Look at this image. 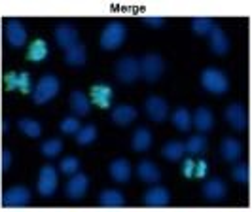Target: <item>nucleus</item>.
I'll return each instance as SVG.
<instances>
[{"label": "nucleus", "mask_w": 252, "mask_h": 212, "mask_svg": "<svg viewBox=\"0 0 252 212\" xmlns=\"http://www.w3.org/2000/svg\"><path fill=\"white\" fill-rule=\"evenodd\" d=\"M59 88H61V84H59L57 76L46 74L44 78H40V82L32 89V100L36 104H46L59 95Z\"/></svg>", "instance_id": "f257e3e1"}, {"label": "nucleus", "mask_w": 252, "mask_h": 212, "mask_svg": "<svg viewBox=\"0 0 252 212\" xmlns=\"http://www.w3.org/2000/svg\"><path fill=\"white\" fill-rule=\"evenodd\" d=\"M201 86L207 91H211L213 95H224L229 89V80H227L226 72L211 66V68H205L201 72Z\"/></svg>", "instance_id": "f03ea898"}, {"label": "nucleus", "mask_w": 252, "mask_h": 212, "mask_svg": "<svg viewBox=\"0 0 252 212\" xmlns=\"http://www.w3.org/2000/svg\"><path fill=\"white\" fill-rule=\"evenodd\" d=\"M140 66V78H144L148 84L158 82L165 72V61L161 55L158 53H148L139 61Z\"/></svg>", "instance_id": "7ed1b4c3"}, {"label": "nucleus", "mask_w": 252, "mask_h": 212, "mask_svg": "<svg viewBox=\"0 0 252 212\" xmlns=\"http://www.w3.org/2000/svg\"><path fill=\"white\" fill-rule=\"evenodd\" d=\"M127 30L126 25L120 21H112L104 27L101 34V48L106 51H116L118 48H122V44L126 42Z\"/></svg>", "instance_id": "20e7f679"}, {"label": "nucleus", "mask_w": 252, "mask_h": 212, "mask_svg": "<svg viewBox=\"0 0 252 212\" xmlns=\"http://www.w3.org/2000/svg\"><path fill=\"white\" fill-rule=\"evenodd\" d=\"M116 76L122 84H135L140 78V66H139V59L127 55V57H122L118 64H116Z\"/></svg>", "instance_id": "39448f33"}, {"label": "nucleus", "mask_w": 252, "mask_h": 212, "mask_svg": "<svg viewBox=\"0 0 252 212\" xmlns=\"http://www.w3.org/2000/svg\"><path fill=\"white\" fill-rule=\"evenodd\" d=\"M55 189H57V171H55V167L46 165V167H42V171L38 175V191L44 197H50L55 193Z\"/></svg>", "instance_id": "423d86ee"}, {"label": "nucleus", "mask_w": 252, "mask_h": 212, "mask_svg": "<svg viewBox=\"0 0 252 212\" xmlns=\"http://www.w3.org/2000/svg\"><path fill=\"white\" fill-rule=\"evenodd\" d=\"M144 110H146V114H148V118H150L152 121L161 123V121H165V118L169 114V104L161 97H150L144 102Z\"/></svg>", "instance_id": "0eeeda50"}, {"label": "nucleus", "mask_w": 252, "mask_h": 212, "mask_svg": "<svg viewBox=\"0 0 252 212\" xmlns=\"http://www.w3.org/2000/svg\"><path fill=\"white\" fill-rule=\"evenodd\" d=\"M31 203V191L27 187H12L4 193V205L6 207H12V209H21Z\"/></svg>", "instance_id": "6e6552de"}, {"label": "nucleus", "mask_w": 252, "mask_h": 212, "mask_svg": "<svg viewBox=\"0 0 252 212\" xmlns=\"http://www.w3.org/2000/svg\"><path fill=\"white\" fill-rule=\"evenodd\" d=\"M89 189V178L82 173H74L72 178L66 184V195L70 199H82L86 195V191Z\"/></svg>", "instance_id": "1a4fd4ad"}, {"label": "nucleus", "mask_w": 252, "mask_h": 212, "mask_svg": "<svg viewBox=\"0 0 252 212\" xmlns=\"http://www.w3.org/2000/svg\"><path fill=\"white\" fill-rule=\"evenodd\" d=\"M169 201H171V195H169V191L161 186L150 187V189L144 193V197H142V203H144L146 207H154V209L169 205Z\"/></svg>", "instance_id": "9d476101"}, {"label": "nucleus", "mask_w": 252, "mask_h": 212, "mask_svg": "<svg viewBox=\"0 0 252 212\" xmlns=\"http://www.w3.org/2000/svg\"><path fill=\"white\" fill-rule=\"evenodd\" d=\"M6 38H8V42L12 44V48H15V50L23 48L27 42L25 27L21 25L19 21H8L6 23Z\"/></svg>", "instance_id": "9b49d317"}, {"label": "nucleus", "mask_w": 252, "mask_h": 212, "mask_svg": "<svg viewBox=\"0 0 252 212\" xmlns=\"http://www.w3.org/2000/svg\"><path fill=\"white\" fill-rule=\"evenodd\" d=\"M137 108L135 106H131V104H120V106H116L112 112V121L116 125H120V127H127V125H131L135 120H137Z\"/></svg>", "instance_id": "f8f14e48"}, {"label": "nucleus", "mask_w": 252, "mask_h": 212, "mask_svg": "<svg viewBox=\"0 0 252 212\" xmlns=\"http://www.w3.org/2000/svg\"><path fill=\"white\" fill-rule=\"evenodd\" d=\"M91 99H93V102H95L97 106H101V108H110L112 99H114L112 88L106 86V84H95V86L91 88Z\"/></svg>", "instance_id": "ddd939ff"}, {"label": "nucleus", "mask_w": 252, "mask_h": 212, "mask_svg": "<svg viewBox=\"0 0 252 212\" xmlns=\"http://www.w3.org/2000/svg\"><path fill=\"white\" fill-rule=\"evenodd\" d=\"M55 40L63 50H68L78 44V30L72 25H59L55 29Z\"/></svg>", "instance_id": "4468645a"}, {"label": "nucleus", "mask_w": 252, "mask_h": 212, "mask_svg": "<svg viewBox=\"0 0 252 212\" xmlns=\"http://www.w3.org/2000/svg\"><path fill=\"white\" fill-rule=\"evenodd\" d=\"M226 120L233 129H245L247 127V112L237 102L229 104L226 108Z\"/></svg>", "instance_id": "2eb2a0df"}, {"label": "nucleus", "mask_w": 252, "mask_h": 212, "mask_svg": "<svg viewBox=\"0 0 252 212\" xmlns=\"http://www.w3.org/2000/svg\"><path fill=\"white\" fill-rule=\"evenodd\" d=\"M191 123L195 125L201 133H207V131H211V129L215 127V116H213V112H211L207 106H201V108H197V110L193 112Z\"/></svg>", "instance_id": "dca6fc26"}, {"label": "nucleus", "mask_w": 252, "mask_h": 212, "mask_svg": "<svg viewBox=\"0 0 252 212\" xmlns=\"http://www.w3.org/2000/svg\"><path fill=\"white\" fill-rule=\"evenodd\" d=\"M203 193H205V197L211 201H220L226 197L227 193V187L224 184V180H220V178H213V180H209L205 186H203Z\"/></svg>", "instance_id": "f3484780"}, {"label": "nucleus", "mask_w": 252, "mask_h": 212, "mask_svg": "<svg viewBox=\"0 0 252 212\" xmlns=\"http://www.w3.org/2000/svg\"><path fill=\"white\" fill-rule=\"evenodd\" d=\"M99 205L104 207V209H118V207L126 205V197L118 189H104L99 195Z\"/></svg>", "instance_id": "a211bd4d"}, {"label": "nucleus", "mask_w": 252, "mask_h": 212, "mask_svg": "<svg viewBox=\"0 0 252 212\" xmlns=\"http://www.w3.org/2000/svg\"><path fill=\"white\" fill-rule=\"evenodd\" d=\"M137 175H139L140 180L146 182V184H156V182H159V178H161L159 169L152 161H140L139 167H137Z\"/></svg>", "instance_id": "6ab92c4d"}, {"label": "nucleus", "mask_w": 252, "mask_h": 212, "mask_svg": "<svg viewBox=\"0 0 252 212\" xmlns=\"http://www.w3.org/2000/svg\"><path fill=\"white\" fill-rule=\"evenodd\" d=\"M209 38H211V48H213L216 55H224V53L229 51V38H227V34L222 29L215 27L213 32L209 34Z\"/></svg>", "instance_id": "aec40b11"}, {"label": "nucleus", "mask_w": 252, "mask_h": 212, "mask_svg": "<svg viewBox=\"0 0 252 212\" xmlns=\"http://www.w3.org/2000/svg\"><path fill=\"white\" fill-rule=\"evenodd\" d=\"M110 176L116 182L126 184L127 180L131 178V163L127 159H116L110 163Z\"/></svg>", "instance_id": "412c9836"}, {"label": "nucleus", "mask_w": 252, "mask_h": 212, "mask_svg": "<svg viewBox=\"0 0 252 212\" xmlns=\"http://www.w3.org/2000/svg\"><path fill=\"white\" fill-rule=\"evenodd\" d=\"M64 61L70 66H84L86 61H88V53H86V48L78 42L72 48L64 50Z\"/></svg>", "instance_id": "4be33fe9"}, {"label": "nucleus", "mask_w": 252, "mask_h": 212, "mask_svg": "<svg viewBox=\"0 0 252 212\" xmlns=\"http://www.w3.org/2000/svg\"><path fill=\"white\" fill-rule=\"evenodd\" d=\"M152 140H154V138H152L150 129L139 127V129L135 131V135H133L131 146H133V150L135 151H146L152 146Z\"/></svg>", "instance_id": "5701e85b"}, {"label": "nucleus", "mask_w": 252, "mask_h": 212, "mask_svg": "<svg viewBox=\"0 0 252 212\" xmlns=\"http://www.w3.org/2000/svg\"><path fill=\"white\" fill-rule=\"evenodd\" d=\"M220 151H222V157L226 161H237L241 157V153H243V146L235 138H226L222 142V146H220Z\"/></svg>", "instance_id": "b1692460"}, {"label": "nucleus", "mask_w": 252, "mask_h": 212, "mask_svg": "<svg viewBox=\"0 0 252 212\" xmlns=\"http://www.w3.org/2000/svg\"><path fill=\"white\" fill-rule=\"evenodd\" d=\"M68 102H70V108L74 110L76 116H86V114H89V110H91L89 99L86 97V93H82V91H78V89L70 93Z\"/></svg>", "instance_id": "393cba45"}, {"label": "nucleus", "mask_w": 252, "mask_h": 212, "mask_svg": "<svg viewBox=\"0 0 252 212\" xmlns=\"http://www.w3.org/2000/svg\"><path fill=\"white\" fill-rule=\"evenodd\" d=\"M6 86L10 89H19L23 93H29L31 91V76L27 72H19V74L10 72V74H6Z\"/></svg>", "instance_id": "a878e982"}, {"label": "nucleus", "mask_w": 252, "mask_h": 212, "mask_svg": "<svg viewBox=\"0 0 252 212\" xmlns=\"http://www.w3.org/2000/svg\"><path fill=\"white\" fill-rule=\"evenodd\" d=\"M48 55H50V48H48V44H46L44 40H34V42L29 46V51H27L29 61H32V62L44 61Z\"/></svg>", "instance_id": "bb28decb"}, {"label": "nucleus", "mask_w": 252, "mask_h": 212, "mask_svg": "<svg viewBox=\"0 0 252 212\" xmlns=\"http://www.w3.org/2000/svg\"><path fill=\"white\" fill-rule=\"evenodd\" d=\"M184 153H186V148L178 140H171L163 146V157L169 161H180L184 157Z\"/></svg>", "instance_id": "cd10ccee"}, {"label": "nucleus", "mask_w": 252, "mask_h": 212, "mask_svg": "<svg viewBox=\"0 0 252 212\" xmlns=\"http://www.w3.org/2000/svg\"><path fill=\"white\" fill-rule=\"evenodd\" d=\"M184 148H186V153H189V155H201L203 151L207 150V138L201 137V135H193V137L188 138Z\"/></svg>", "instance_id": "c85d7f7f"}, {"label": "nucleus", "mask_w": 252, "mask_h": 212, "mask_svg": "<svg viewBox=\"0 0 252 212\" xmlns=\"http://www.w3.org/2000/svg\"><path fill=\"white\" fill-rule=\"evenodd\" d=\"M17 127L25 133L27 137L31 138H38L42 135V125L34 121V120H31V118H21L19 121H17Z\"/></svg>", "instance_id": "c756f323"}, {"label": "nucleus", "mask_w": 252, "mask_h": 212, "mask_svg": "<svg viewBox=\"0 0 252 212\" xmlns=\"http://www.w3.org/2000/svg\"><path fill=\"white\" fill-rule=\"evenodd\" d=\"M215 23H213V19H209V17H195L193 21H191V29H193V32L195 34H199V36H209L211 32H213V29H215Z\"/></svg>", "instance_id": "7c9ffc66"}, {"label": "nucleus", "mask_w": 252, "mask_h": 212, "mask_svg": "<svg viewBox=\"0 0 252 212\" xmlns=\"http://www.w3.org/2000/svg\"><path fill=\"white\" fill-rule=\"evenodd\" d=\"M95 138H97V127H95V125L80 127L78 133H76V140H78V144H82V146H88L91 142H95Z\"/></svg>", "instance_id": "2f4dec72"}, {"label": "nucleus", "mask_w": 252, "mask_h": 212, "mask_svg": "<svg viewBox=\"0 0 252 212\" xmlns=\"http://www.w3.org/2000/svg\"><path fill=\"white\" fill-rule=\"evenodd\" d=\"M173 123H175L178 131H188L189 127H191V116H189L186 108H178L173 114Z\"/></svg>", "instance_id": "473e14b6"}, {"label": "nucleus", "mask_w": 252, "mask_h": 212, "mask_svg": "<svg viewBox=\"0 0 252 212\" xmlns=\"http://www.w3.org/2000/svg\"><path fill=\"white\" fill-rule=\"evenodd\" d=\"M61 151H63V142L59 138H51V140H46L42 144V153L46 157H57Z\"/></svg>", "instance_id": "72a5a7b5"}, {"label": "nucleus", "mask_w": 252, "mask_h": 212, "mask_svg": "<svg viewBox=\"0 0 252 212\" xmlns=\"http://www.w3.org/2000/svg\"><path fill=\"white\" fill-rule=\"evenodd\" d=\"M61 171H63L64 175H74L78 173V169H80V161H78V157L74 155H68V157H64L63 161H61Z\"/></svg>", "instance_id": "f704fd0d"}, {"label": "nucleus", "mask_w": 252, "mask_h": 212, "mask_svg": "<svg viewBox=\"0 0 252 212\" xmlns=\"http://www.w3.org/2000/svg\"><path fill=\"white\" fill-rule=\"evenodd\" d=\"M78 129H80V121H78V118H64L63 121H61V131H63L64 135H76L78 133Z\"/></svg>", "instance_id": "c9c22d12"}, {"label": "nucleus", "mask_w": 252, "mask_h": 212, "mask_svg": "<svg viewBox=\"0 0 252 212\" xmlns=\"http://www.w3.org/2000/svg\"><path fill=\"white\" fill-rule=\"evenodd\" d=\"M233 178H235V182H239V184H247V180H249V167L245 165V163H239V165H235L233 167Z\"/></svg>", "instance_id": "e433bc0d"}, {"label": "nucleus", "mask_w": 252, "mask_h": 212, "mask_svg": "<svg viewBox=\"0 0 252 212\" xmlns=\"http://www.w3.org/2000/svg\"><path fill=\"white\" fill-rule=\"evenodd\" d=\"M142 23L152 27V29H159L165 25V19L161 15H146V17H142Z\"/></svg>", "instance_id": "4c0bfd02"}, {"label": "nucleus", "mask_w": 252, "mask_h": 212, "mask_svg": "<svg viewBox=\"0 0 252 212\" xmlns=\"http://www.w3.org/2000/svg\"><path fill=\"white\" fill-rule=\"evenodd\" d=\"M207 171H209V165L207 161H197L195 163V167H193V176H197V178H203V176L207 175Z\"/></svg>", "instance_id": "58836bf2"}, {"label": "nucleus", "mask_w": 252, "mask_h": 212, "mask_svg": "<svg viewBox=\"0 0 252 212\" xmlns=\"http://www.w3.org/2000/svg\"><path fill=\"white\" fill-rule=\"evenodd\" d=\"M10 165H12V153L8 150L2 151V155H0V169H4V171H8L10 169Z\"/></svg>", "instance_id": "ea45409f"}, {"label": "nucleus", "mask_w": 252, "mask_h": 212, "mask_svg": "<svg viewBox=\"0 0 252 212\" xmlns=\"http://www.w3.org/2000/svg\"><path fill=\"white\" fill-rule=\"evenodd\" d=\"M193 167H195V161H191V159H186V161H184L182 173H184V176H186V178L193 176Z\"/></svg>", "instance_id": "a19ab883"}]
</instances>
